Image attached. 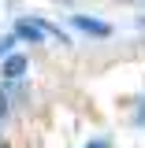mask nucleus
Instances as JSON below:
<instances>
[{"label": "nucleus", "mask_w": 145, "mask_h": 148, "mask_svg": "<svg viewBox=\"0 0 145 148\" xmlns=\"http://www.w3.org/2000/svg\"><path fill=\"white\" fill-rule=\"evenodd\" d=\"M26 71V56H8L4 59V78H19Z\"/></svg>", "instance_id": "f257e3e1"}, {"label": "nucleus", "mask_w": 145, "mask_h": 148, "mask_svg": "<svg viewBox=\"0 0 145 148\" xmlns=\"http://www.w3.org/2000/svg\"><path fill=\"white\" fill-rule=\"evenodd\" d=\"M74 26H78V30H86V34H97V37L108 34V26H101V22H93V18H82V15H74Z\"/></svg>", "instance_id": "f03ea898"}, {"label": "nucleus", "mask_w": 145, "mask_h": 148, "mask_svg": "<svg viewBox=\"0 0 145 148\" xmlns=\"http://www.w3.org/2000/svg\"><path fill=\"white\" fill-rule=\"evenodd\" d=\"M15 34H19V37H26V41H41V26H34V22H19Z\"/></svg>", "instance_id": "7ed1b4c3"}, {"label": "nucleus", "mask_w": 145, "mask_h": 148, "mask_svg": "<svg viewBox=\"0 0 145 148\" xmlns=\"http://www.w3.org/2000/svg\"><path fill=\"white\" fill-rule=\"evenodd\" d=\"M8 45H11V41H0V56H4V52H8Z\"/></svg>", "instance_id": "20e7f679"}, {"label": "nucleus", "mask_w": 145, "mask_h": 148, "mask_svg": "<svg viewBox=\"0 0 145 148\" xmlns=\"http://www.w3.org/2000/svg\"><path fill=\"white\" fill-rule=\"evenodd\" d=\"M89 148H108V145H104V141H93V145H89Z\"/></svg>", "instance_id": "39448f33"}, {"label": "nucleus", "mask_w": 145, "mask_h": 148, "mask_svg": "<svg viewBox=\"0 0 145 148\" xmlns=\"http://www.w3.org/2000/svg\"><path fill=\"white\" fill-rule=\"evenodd\" d=\"M0 115H4V96H0Z\"/></svg>", "instance_id": "423d86ee"}, {"label": "nucleus", "mask_w": 145, "mask_h": 148, "mask_svg": "<svg viewBox=\"0 0 145 148\" xmlns=\"http://www.w3.org/2000/svg\"><path fill=\"white\" fill-rule=\"evenodd\" d=\"M138 119H142V122H145V111H142V115H138Z\"/></svg>", "instance_id": "0eeeda50"}, {"label": "nucleus", "mask_w": 145, "mask_h": 148, "mask_svg": "<svg viewBox=\"0 0 145 148\" xmlns=\"http://www.w3.org/2000/svg\"><path fill=\"white\" fill-rule=\"evenodd\" d=\"M0 148H4V141H0Z\"/></svg>", "instance_id": "6e6552de"}]
</instances>
